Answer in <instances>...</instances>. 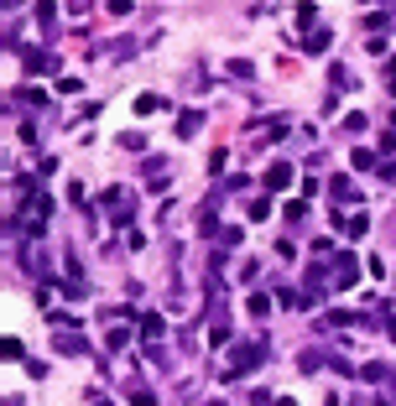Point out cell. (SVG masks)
I'll list each match as a JSON object with an SVG mask.
<instances>
[{
  "label": "cell",
  "instance_id": "16",
  "mask_svg": "<svg viewBox=\"0 0 396 406\" xmlns=\"http://www.w3.org/2000/svg\"><path fill=\"white\" fill-rule=\"evenodd\" d=\"M21 260H26V271H32V277H47V255H42V250H26Z\"/></svg>",
  "mask_w": 396,
  "mask_h": 406
},
{
  "label": "cell",
  "instance_id": "3",
  "mask_svg": "<svg viewBox=\"0 0 396 406\" xmlns=\"http://www.w3.org/2000/svg\"><path fill=\"white\" fill-rule=\"evenodd\" d=\"M21 63H26V73H52L58 68V58L42 52V47H21Z\"/></svg>",
  "mask_w": 396,
  "mask_h": 406
},
{
  "label": "cell",
  "instance_id": "1",
  "mask_svg": "<svg viewBox=\"0 0 396 406\" xmlns=\"http://www.w3.org/2000/svg\"><path fill=\"white\" fill-rule=\"evenodd\" d=\"M261 360H266V344H240V349H235V360L224 364V381H245Z\"/></svg>",
  "mask_w": 396,
  "mask_h": 406
},
{
  "label": "cell",
  "instance_id": "11",
  "mask_svg": "<svg viewBox=\"0 0 396 406\" xmlns=\"http://www.w3.org/2000/svg\"><path fill=\"white\" fill-rule=\"evenodd\" d=\"M302 42H308V52H328V42H334V32H328V26H318V32H308Z\"/></svg>",
  "mask_w": 396,
  "mask_h": 406
},
{
  "label": "cell",
  "instance_id": "27",
  "mask_svg": "<svg viewBox=\"0 0 396 406\" xmlns=\"http://www.w3.org/2000/svg\"><path fill=\"white\" fill-rule=\"evenodd\" d=\"M276 406H297V401H292V396H276Z\"/></svg>",
  "mask_w": 396,
  "mask_h": 406
},
{
  "label": "cell",
  "instance_id": "8",
  "mask_svg": "<svg viewBox=\"0 0 396 406\" xmlns=\"http://www.w3.org/2000/svg\"><path fill=\"white\" fill-rule=\"evenodd\" d=\"M323 364H328V355H323V349H302V360H297V370H302V375H318V370H323Z\"/></svg>",
  "mask_w": 396,
  "mask_h": 406
},
{
  "label": "cell",
  "instance_id": "10",
  "mask_svg": "<svg viewBox=\"0 0 396 406\" xmlns=\"http://www.w3.org/2000/svg\"><path fill=\"white\" fill-rule=\"evenodd\" d=\"M162 334H167V323L156 312H141V338H162Z\"/></svg>",
  "mask_w": 396,
  "mask_h": 406
},
{
  "label": "cell",
  "instance_id": "29",
  "mask_svg": "<svg viewBox=\"0 0 396 406\" xmlns=\"http://www.w3.org/2000/svg\"><path fill=\"white\" fill-rule=\"evenodd\" d=\"M11 6H26V0H11Z\"/></svg>",
  "mask_w": 396,
  "mask_h": 406
},
{
  "label": "cell",
  "instance_id": "30",
  "mask_svg": "<svg viewBox=\"0 0 396 406\" xmlns=\"http://www.w3.org/2000/svg\"><path fill=\"white\" fill-rule=\"evenodd\" d=\"M391 125H396V110H391Z\"/></svg>",
  "mask_w": 396,
  "mask_h": 406
},
{
  "label": "cell",
  "instance_id": "19",
  "mask_svg": "<svg viewBox=\"0 0 396 406\" xmlns=\"http://www.w3.org/2000/svg\"><path fill=\"white\" fill-rule=\"evenodd\" d=\"M349 162H354V172H365V167H376V151H365V146H354V151H349Z\"/></svg>",
  "mask_w": 396,
  "mask_h": 406
},
{
  "label": "cell",
  "instance_id": "6",
  "mask_svg": "<svg viewBox=\"0 0 396 406\" xmlns=\"http://www.w3.org/2000/svg\"><path fill=\"white\" fill-rule=\"evenodd\" d=\"M198 130H204V110H182L178 115V136L188 141V136H198Z\"/></svg>",
  "mask_w": 396,
  "mask_h": 406
},
{
  "label": "cell",
  "instance_id": "21",
  "mask_svg": "<svg viewBox=\"0 0 396 406\" xmlns=\"http://www.w3.org/2000/svg\"><path fill=\"white\" fill-rule=\"evenodd\" d=\"M130 406H156V396H151L147 386H136V391H130Z\"/></svg>",
  "mask_w": 396,
  "mask_h": 406
},
{
  "label": "cell",
  "instance_id": "24",
  "mask_svg": "<svg viewBox=\"0 0 396 406\" xmlns=\"http://www.w3.org/2000/svg\"><path fill=\"white\" fill-rule=\"evenodd\" d=\"M230 73H235V78H256V68H250L245 58H235V63H230Z\"/></svg>",
  "mask_w": 396,
  "mask_h": 406
},
{
  "label": "cell",
  "instance_id": "7",
  "mask_svg": "<svg viewBox=\"0 0 396 406\" xmlns=\"http://www.w3.org/2000/svg\"><path fill=\"white\" fill-rule=\"evenodd\" d=\"M328 188H334V198H339V203H360V198H365V193L354 188L349 177H334V182H328Z\"/></svg>",
  "mask_w": 396,
  "mask_h": 406
},
{
  "label": "cell",
  "instance_id": "31",
  "mask_svg": "<svg viewBox=\"0 0 396 406\" xmlns=\"http://www.w3.org/2000/svg\"><path fill=\"white\" fill-rule=\"evenodd\" d=\"M94 406H110V401H94Z\"/></svg>",
  "mask_w": 396,
  "mask_h": 406
},
{
  "label": "cell",
  "instance_id": "12",
  "mask_svg": "<svg viewBox=\"0 0 396 406\" xmlns=\"http://www.w3.org/2000/svg\"><path fill=\"white\" fill-rule=\"evenodd\" d=\"M130 110H136L141 120H147V115H156V110H162V99H156V94H136V104H130Z\"/></svg>",
  "mask_w": 396,
  "mask_h": 406
},
{
  "label": "cell",
  "instance_id": "22",
  "mask_svg": "<svg viewBox=\"0 0 396 406\" xmlns=\"http://www.w3.org/2000/svg\"><path fill=\"white\" fill-rule=\"evenodd\" d=\"M219 240H224V245H230V250H235V245H240V240H245V234H240V229H235V224H224V229H219Z\"/></svg>",
  "mask_w": 396,
  "mask_h": 406
},
{
  "label": "cell",
  "instance_id": "20",
  "mask_svg": "<svg viewBox=\"0 0 396 406\" xmlns=\"http://www.w3.org/2000/svg\"><path fill=\"white\" fill-rule=\"evenodd\" d=\"M37 21L52 32V21H58V6H52V0H42V6H37Z\"/></svg>",
  "mask_w": 396,
  "mask_h": 406
},
{
  "label": "cell",
  "instance_id": "28",
  "mask_svg": "<svg viewBox=\"0 0 396 406\" xmlns=\"http://www.w3.org/2000/svg\"><path fill=\"white\" fill-rule=\"evenodd\" d=\"M391 406H396V386H391Z\"/></svg>",
  "mask_w": 396,
  "mask_h": 406
},
{
  "label": "cell",
  "instance_id": "4",
  "mask_svg": "<svg viewBox=\"0 0 396 406\" xmlns=\"http://www.w3.org/2000/svg\"><path fill=\"white\" fill-rule=\"evenodd\" d=\"M354 277H360V260H354V255L345 250V255H339V260H334V286H349Z\"/></svg>",
  "mask_w": 396,
  "mask_h": 406
},
{
  "label": "cell",
  "instance_id": "5",
  "mask_svg": "<svg viewBox=\"0 0 396 406\" xmlns=\"http://www.w3.org/2000/svg\"><path fill=\"white\" fill-rule=\"evenodd\" d=\"M261 182H266L271 193H282L287 182H292V167H287V162H271V167H266V177H261Z\"/></svg>",
  "mask_w": 396,
  "mask_h": 406
},
{
  "label": "cell",
  "instance_id": "13",
  "mask_svg": "<svg viewBox=\"0 0 396 406\" xmlns=\"http://www.w3.org/2000/svg\"><path fill=\"white\" fill-rule=\"evenodd\" d=\"M136 47H141L136 37H120V42H104V52H110V58H130Z\"/></svg>",
  "mask_w": 396,
  "mask_h": 406
},
{
  "label": "cell",
  "instance_id": "17",
  "mask_svg": "<svg viewBox=\"0 0 396 406\" xmlns=\"http://www.w3.org/2000/svg\"><path fill=\"white\" fill-rule=\"evenodd\" d=\"M250 312H256V318H266L271 312V292H250V303H245Z\"/></svg>",
  "mask_w": 396,
  "mask_h": 406
},
{
  "label": "cell",
  "instance_id": "2",
  "mask_svg": "<svg viewBox=\"0 0 396 406\" xmlns=\"http://www.w3.org/2000/svg\"><path fill=\"white\" fill-rule=\"evenodd\" d=\"M104 208H110L115 229H125L130 224V208H136V193H130V188H104Z\"/></svg>",
  "mask_w": 396,
  "mask_h": 406
},
{
  "label": "cell",
  "instance_id": "14",
  "mask_svg": "<svg viewBox=\"0 0 396 406\" xmlns=\"http://www.w3.org/2000/svg\"><path fill=\"white\" fill-rule=\"evenodd\" d=\"M313 21H318V6H297V26H302V37H308V32H318Z\"/></svg>",
  "mask_w": 396,
  "mask_h": 406
},
{
  "label": "cell",
  "instance_id": "9",
  "mask_svg": "<svg viewBox=\"0 0 396 406\" xmlns=\"http://www.w3.org/2000/svg\"><path fill=\"white\" fill-rule=\"evenodd\" d=\"M334 224H339V229H345V234H354V240H360V234H365V229H371V219H365V214H354V219H345V214H339V219H334Z\"/></svg>",
  "mask_w": 396,
  "mask_h": 406
},
{
  "label": "cell",
  "instance_id": "18",
  "mask_svg": "<svg viewBox=\"0 0 396 406\" xmlns=\"http://www.w3.org/2000/svg\"><path fill=\"white\" fill-rule=\"evenodd\" d=\"M386 364H380V360H371V364H360V381H386Z\"/></svg>",
  "mask_w": 396,
  "mask_h": 406
},
{
  "label": "cell",
  "instance_id": "25",
  "mask_svg": "<svg viewBox=\"0 0 396 406\" xmlns=\"http://www.w3.org/2000/svg\"><path fill=\"white\" fill-rule=\"evenodd\" d=\"M104 11L110 16H130V0H104Z\"/></svg>",
  "mask_w": 396,
  "mask_h": 406
},
{
  "label": "cell",
  "instance_id": "15",
  "mask_svg": "<svg viewBox=\"0 0 396 406\" xmlns=\"http://www.w3.org/2000/svg\"><path fill=\"white\" fill-rule=\"evenodd\" d=\"M58 349H63V355H89V344H84V338H78V334H68V338L58 334Z\"/></svg>",
  "mask_w": 396,
  "mask_h": 406
},
{
  "label": "cell",
  "instance_id": "26",
  "mask_svg": "<svg viewBox=\"0 0 396 406\" xmlns=\"http://www.w3.org/2000/svg\"><path fill=\"white\" fill-rule=\"evenodd\" d=\"M380 182H396V162H386V167H380Z\"/></svg>",
  "mask_w": 396,
  "mask_h": 406
},
{
  "label": "cell",
  "instance_id": "23",
  "mask_svg": "<svg viewBox=\"0 0 396 406\" xmlns=\"http://www.w3.org/2000/svg\"><path fill=\"white\" fill-rule=\"evenodd\" d=\"M104 344H110V349H125V344H130V334H125V329H110V338H104Z\"/></svg>",
  "mask_w": 396,
  "mask_h": 406
}]
</instances>
